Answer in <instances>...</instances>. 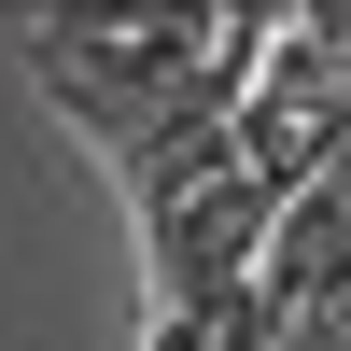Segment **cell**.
Segmentation results:
<instances>
[{"instance_id": "1", "label": "cell", "mask_w": 351, "mask_h": 351, "mask_svg": "<svg viewBox=\"0 0 351 351\" xmlns=\"http://www.w3.org/2000/svg\"><path fill=\"white\" fill-rule=\"evenodd\" d=\"M211 28L225 14H99V28H84V14H43V28H28V84H43L99 155H127V141L211 71Z\"/></svg>"}, {"instance_id": "2", "label": "cell", "mask_w": 351, "mask_h": 351, "mask_svg": "<svg viewBox=\"0 0 351 351\" xmlns=\"http://www.w3.org/2000/svg\"><path fill=\"white\" fill-rule=\"evenodd\" d=\"M267 225H281V197L253 183H211V197H183V211H155L141 225V267H155V324H211V309H239L253 295V267H267Z\"/></svg>"}]
</instances>
